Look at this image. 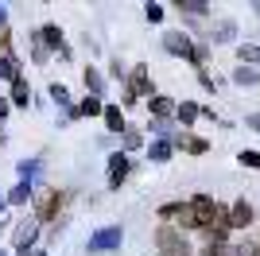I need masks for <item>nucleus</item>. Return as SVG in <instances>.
<instances>
[{"label":"nucleus","mask_w":260,"mask_h":256,"mask_svg":"<svg viewBox=\"0 0 260 256\" xmlns=\"http://www.w3.org/2000/svg\"><path fill=\"white\" fill-rule=\"evenodd\" d=\"M155 245H159L163 256H190V245H186V237L171 225H163L159 233H155Z\"/></svg>","instance_id":"1"},{"label":"nucleus","mask_w":260,"mask_h":256,"mask_svg":"<svg viewBox=\"0 0 260 256\" xmlns=\"http://www.w3.org/2000/svg\"><path fill=\"white\" fill-rule=\"evenodd\" d=\"M124 233H120V225H109V229H98V233L89 237V252H109V248H120Z\"/></svg>","instance_id":"2"},{"label":"nucleus","mask_w":260,"mask_h":256,"mask_svg":"<svg viewBox=\"0 0 260 256\" xmlns=\"http://www.w3.org/2000/svg\"><path fill=\"white\" fill-rule=\"evenodd\" d=\"M35 237H39V221H35V217H23V221L16 225V252L27 256V248L35 245Z\"/></svg>","instance_id":"3"},{"label":"nucleus","mask_w":260,"mask_h":256,"mask_svg":"<svg viewBox=\"0 0 260 256\" xmlns=\"http://www.w3.org/2000/svg\"><path fill=\"white\" fill-rule=\"evenodd\" d=\"M140 93H152V82H148V66H136L132 70V78H128V89H124V101H136Z\"/></svg>","instance_id":"4"},{"label":"nucleus","mask_w":260,"mask_h":256,"mask_svg":"<svg viewBox=\"0 0 260 256\" xmlns=\"http://www.w3.org/2000/svg\"><path fill=\"white\" fill-rule=\"evenodd\" d=\"M58 206H62L58 190H39V206H35V217H39V221H51L54 213H58Z\"/></svg>","instance_id":"5"},{"label":"nucleus","mask_w":260,"mask_h":256,"mask_svg":"<svg viewBox=\"0 0 260 256\" xmlns=\"http://www.w3.org/2000/svg\"><path fill=\"white\" fill-rule=\"evenodd\" d=\"M163 47H167L171 54H183V58H194V43L186 39L183 31H167V35H163Z\"/></svg>","instance_id":"6"},{"label":"nucleus","mask_w":260,"mask_h":256,"mask_svg":"<svg viewBox=\"0 0 260 256\" xmlns=\"http://www.w3.org/2000/svg\"><path fill=\"white\" fill-rule=\"evenodd\" d=\"M128 171H132V163H128V155H113V159H109V186H120V182L128 179Z\"/></svg>","instance_id":"7"},{"label":"nucleus","mask_w":260,"mask_h":256,"mask_svg":"<svg viewBox=\"0 0 260 256\" xmlns=\"http://www.w3.org/2000/svg\"><path fill=\"white\" fill-rule=\"evenodd\" d=\"M39 39H43V47H47V51H51V47H54V51L70 54V51H66V43H62V31H58L54 23H47V27H39Z\"/></svg>","instance_id":"8"},{"label":"nucleus","mask_w":260,"mask_h":256,"mask_svg":"<svg viewBox=\"0 0 260 256\" xmlns=\"http://www.w3.org/2000/svg\"><path fill=\"white\" fill-rule=\"evenodd\" d=\"M35 198V190H31V182H16L8 194H4V202H12V206H27Z\"/></svg>","instance_id":"9"},{"label":"nucleus","mask_w":260,"mask_h":256,"mask_svg":"<svg viewBox=\"0 0 260 256\" xmlns=\"http://www.w3.org/2000/svg\"><path fill=\"white\" fill-rule=\"evenodd\" d=\"M249 221H252V206L249 202H233V210H229V225H233V229H245Z\"/></svg>","instance_id":"10"},{"label":"nucleus","mask_w":260,"mask_h":256,"mask_svg":"<svg viewBox=\"0 0 260 256\" xmlns=\"http://www.w3.org/2000/svg\"><path fill=\"white\" fill-rule=\"evenodd\" d=\"M148 105H152V113H155V120H167L175 113V101L171 97H163V93H155L152 101H148Z\"/></svg>","instance_id":"11"},{"label":"nucleus","mask_w":260,"mask_h":256,"mask_svg":"<svg viewBox=\"0 0 260 256\" xmlns=\"http://www.w3.org/2000/svg\"><path fill=\"white\" fill-rule=\"evenodd\" d=\"M202 256H245V252H241L237 245H229V241H210Z\"/></svg>","instance_id":"12"},{"label":"nucleus","mask_w":260,"mask_h":256,"mask_svg":"<svg viewBox=\"0 0 260 256\" xmlns=\"http://www.w3.org/2000/svg\"><path fill=\"white\" fill-rule=\"evenodd\" d=\"M31 101V85L23 82V78H16L12 82V105H27Z\"/></svg>","instance_id":"13"},{"label":"nucleus","mask_w":260,"mask_h":256,"mask_svg":"<svg viewBox=\"0 0 260 256\" xmlns=\"http://www.w3.org/2000/svg\"><path fill=\"white\" fill-rule=\"evenodd\" d=\"M0 78H4V82H16V78H20V62H16L12 54H0Z\"/></svg>","instance_id":"14"},{"label":"nucleus","mask_w":260,"mask_h":256,"mask_svg":"<svg viewBox=\"0 0 260 256\" xmlns=\"http://www.w3.org/2000/svg\"><path fill=\"white\" fill-rule=\"evenodd\" d=\"M98 113H105L101 97H86V101H82V105L74 109V117H98Z\"/></svg>","instance_id":"15"},{"label":"nucleus","mask_w":260,"mask_h":256,"mask_svg":"<svg viewBox=\"0 0 260 256\" xmlns=\"http://www.w3.org/2000/svg\"><path fill=\"white\" fill-rule=\"evenodd\" d=\"M105 124H109V132H124V113H120L117 105H109L105 109Z\"/></svg>","instance_id":"16"},{"label":"nucleus","mask_w":260,"mask_h":256,"mask_svg":"<svg viewBox=\"0 0 260 256\" xmlns=\"http://www.w3.org/2000/svg\"><path fill=\"white\" fill-rule=\"evenodd\" d=\"M82 78H86V89H89L93 97H101V93H105V82H101V74L93 70V66H89V70H86Z\"/></svg>","instance_id":"17"},{"label":"nucleus","mask_w":260,"mask_h":256,"mask_svg":"<svg viewBox=\"0 0 260 256\" xmlns=\"http://www.w3.org/2000/svg\"><path fill=\"white\" fill-rule=\"evenodd\" d=\"M175 144H179V148H186L190 155H202V151H206V140H198V136H179Z\"/></svg>","instance_id":"18"},{"label":"nucleus","mask_w":260,"mask_h":256,"mask_svg":"<svg viewBox=\"0 0 260 256\" xmlns=\"http://www.w3.org/2000/svg\"><path fill=\"white\" fill-rule=\"evenodd\" d=\"M233 82H237V85H256V82H260V70L241 66V70H233Z\"/></svg>","instance_id":"19"},{"label":"nucleus","mask_w":260,"mask_h":256,"mask_svg":"<svg viewBox=\"0 0 260 256\" xmlns=\"http://www.w3.org/2000/svg\"><path fill=\"white\" fill-rule=\"evenodd\" d=\"M210 4H202V0H179V12H186V16H206Z\"/></svg>","instance_id":"20"},{"label":"nucleus","mask_w":260,"mask_h":256,"mask_svg":"<svg viewBox=\"0 0 260 256\" xmlns=\"http://www.w3.org/2000/svg\"><path fill=\"white\" fill-rule=\"evenodd\" d=\"M175 113H179V120H183V124H190V120L198 117V105H194V101H183V105L175 109Z\"/></svg>","instance_id":"21"},{"label":"nucleus","mask_w":260,"mask_h":256,"mask_svg":"<svg viewBox=\"0 0 260 256\" xmlns=\"http://www.w3.org/2000/svg\"><path fill=\"white\" fill-rule=\"evenodd\" d=\"M167 155H171V144H167V140H155V144H152V159L163 163Z\"/></svg>","instance_id":"22"},{"label":"nucleus","mask_w":260,"mask_h":256,"mask_svg":"<svg viewBox=\"0 0 260 256\" xmlns=\"http://www.w3.org/2000/svg\"><path fill=\"white\" fill-rule=\"evenodd\" d=\"M31 58L35 62H47V47H43V39H39V31L31 35Z\"/></svg>","instance_id":"23"},{"label":"nucleus","mask_w":260,"mask_h":256,"mask_svg":"<svg viewBox=\"0 0 260 256\" xmlns=\"http://www.w3.org/2000/svg\"><path fill=\"white\" fill-rule=\"evenodd\" d=\"M31 175H39V159H23L20 163V182H27Z\"/></svg>","instance_id":"24"},{"label":"nucleus","mask_w":260,"mask_h":256,"mask_svg":"<svg viewBox=\"0 0 260 256\" xmlns=\"http://www.w3.org/2000/svg\"><path fill=\"white\" fill-rule=\"evenodd\" d=\"M51 97L58 101V105H70V93H66V85H62V82H54V85H51Z\"/></svg>","instance_id":"25"},{"label":"nucleus","mask_w":260,"mask_h":256,"mask_svg":"<svg viewBox=\"0 0 260 256\" xmlns=\"http://www.w3.org/2000/svg\"><path fill=\"white\" fill-rule=\"evenodd\" d=\"M144 16H148L152 23H159L163 20V4H144Z\"/></svg>","instance_id":"26"},{"label":"nucleus","mask_w":260,"mask_h":256,"mask_svg":"<svg viewBox=\"0 0 260 256\" xmlns=\"http://www.w3.org/2000/svg\"><path fill=\"white\" fill-rule=\"evenodd\" d=\"M241 163L252 171H260V151H241Z\"/></svg>","instance_id":"27"},{"label":"nucleus","mask_w":260,"mask_h":256,"mask_svg":"<svg viewBox=\"0 0 260 256\" xmlns=\"http://www.w3.org/2000/svg\"><path fill=\"white\" fill-rule=\"evenodd\" d=\"M241 62H260V51H256V47H241Z\"/></svg>","instance_id":"28"},{"label":"nucleus","mask_w":260,"mask_h":256,"mask_svg":"<svg viewBox=\"0 0 260 256\" xmlns=\"http://www.w3.org/2000/svg\"><path fill=\"white\" fill-rule=\"evenodd\" d=\"M124 148H140V132L136 128H124Z\"/></svg>","instance_id":"29"},{"label":"nucleus","mask_w":260,"mask_h":256,"mask_svg":"<svg viewBox=\"0 0 260 256\" xmlns=\"http://www.w3.org/2000/svg\"><path fill=\"white\" fill-rule=\"evenodd\" d=\"M233 39V23H221V27H217V39L214 43H229Z\"/></svg>","instance_id":"30"},{"label":"nucleus","mask_w":260,"mask_h":256,"mask_svg":"<svg viewBox=\"0 0 260 256\" xmlns=\"http://www.w3.org/2000/svg\"><path fill=\"white\" fill-rule=\"evenodd\" d=\"M152 132H159V136H171V124H167V120H152Z\"/></svg>","instance_id":"31"},{"label":"nucleus","mask_w":260,"mask_h":256,"mask_svg":"<svg viewBox=\"0 0 260 256\" xmlns=\"http://www.w3.org/2000/svg\"><path fill=\"white\" fill-rule=\"evenodd\" d=\"M241 252H245V256H260V252H256V248H252V245H245V248H241Z\"/></svg>","instance_id":"32"},{"label":"nucleus","mask_w":260,"mask_h":256,"mask_svg":"<svg viewBox=\"0 0 260 256\" xmlns=\"http://www.w3.org/2000/svg\"><path fill=\"white\" fill-rule=\"evenodd\" d=\"M8 117V101H0V120Z\"/></svg>","instance_id":"33"},{"label":"nucleus","mask_w":260,"mask_h":256,"mask_svg":"<svg viewBox=\"0 0 260 256\" xmlns=\"http://www.w3.org/2000/svg\"><path fill=\"white\" fill-rule=\"evenodd\" d=\"M249 124H252V128L260 132V113H256V117H249Z\"/></svg>","instance_id":"34"},{"label":"nucleus","mask_w":260,"mask_h":256,"mask_svg":"<svg viewBox=\"0 0 260 256\" xmlns=\"http://www.w3.org/2000/svg\"><path fill=\"white\" fill-rule=\"evenodd\" d=\"M0 206H4V194H0Z\"/></svg>","instance_id":"35"},{"label":"nucleus","mask_w":260,"mask_h":256,"mask_svg":"<svg viewBox=\"0 0 260 256\" xmlns=\"http://www.w3.org/2000/svg\"><path fill=\"white\" fill-rule=\"evenodd\" d=\"M0 233H4V221H0Z\"/></svg>","instance_id":"36"},{"label":"nucleus","mask_w":260,"mask_h":256,"mask_svg":"<svg viewBox=\"0 0 260 256\" xmlns=\"http://www.w3.org/2000/svg\"><path fill=\"white\" fill-rule=\"evenodd\" d=\"M35 256H47V252H35Z\"/></svg>","instance_id":"37"},{"label":"nucleus","mask_w":260,"mask_h":256,"mask_svg":"<svg viewBox=\"0 0 260 256\" xmlns=\"http://www.w3.org/2000/svg\"><path fill=\"white\" fill-rule=\"evenodd\" d=\"M0 144H4V136H0Z\"/></svg>","instance_id":"38"}]
</instances>
